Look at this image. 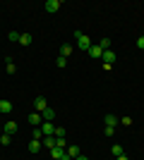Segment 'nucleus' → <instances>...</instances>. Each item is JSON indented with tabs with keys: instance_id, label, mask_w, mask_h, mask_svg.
Wrapping results in <instances>:
<instances>
[{
	"instance_id": "1",
	"label": "nucleus",
	"mask_w": 144,
	"mask_h": 160,
	"mask_svg": "<svg viewBox=\"0 0 144 160\" xmlns=\"http://www.w3.org/2000/svg\"><path fill=\"white\" fill-rule=\"evenodd\" d=\"M75 38H77V48H82V50H89V48H91V38L87 36V33L75 31Z\"/></svg>"
},
{
	"instance_id": "2",
	"label": "nucleus",
	"mask_w": 144,
	"mask_h": 160,
	"mask_svg": "<svg viewBox=\"0 0 144 160\" xmlns=\"http://www.w3.org/2000/svg\"><path fill=\"white\" fill-rule=\"evenodd\" d=\"M103 69H106V72H108L110 67H113V62H115V53H113V50H103Z\"/></svg>"
},
{
	"instance_id": "3",
	"label": "nucleus",
	"mask_w": 144,
	"mask_h": 160,
	"mask_svg": "<svg viewBox=\"0 0 144 160\" xmlns=\"http://www.w3.org/2000/svg\"><path fill=\"white\" fill-rule=\"evenodd\" d=\"M34 108H36V112H43V110L48 108V100L43 98V96H36L34 98Z\"/></svg>"
},
{
	"instance_id": "4",
	"label": "nucleus",
	"mask_w": 144,
	"mask_h": 160,
	"mask_svg": "<svg viewBox=\"0 0 144 160\" xmlns=\"http://www.w3.org/2000/svg\"><path fill=\"white\" fill-rule=\"evenodd\" d=\"M60 5H62V0H46V12H58L60 10Z\"/></svg>"
},
{
	"instance_id": "5",
	"label": "nucleus",
	"mask_w": 144,
	"mask_h": 160,
	"mask_svg": "<svg viewBox=\"0 0 144 160\" xmlns=\"http://www.w3.org/2000/svg\"><path fill=\"white\" fill-rule=\"evenodd\" d=\"M29 122H31V127H41V124H43L41 112H31V115H29Z\"/></svg>"
},
{
	"instance_id": "6",
	"label": "nucleus",
	"mask_w": 144,
	"mask_h": 160,
	"mask_svg": "<svg viewBox=\"0 0 144 160\" xmlns=\"http://www.w3.org/2000/svg\"><path fill=\"white\" fill-rule=\"evenodd\" d=\"M67 153L65 148H60V146H55V148H51V160H60L62 155Z\"/></svg>"
},
{
	"instance_id": "7",
	"label": "nucleus",
	"mask_w": 144,
	"mask_h": 160,
	"mask_svg": "<svg viewBox=\"0 0 144 160\" xmlns=\"http://www.w3.org/2000/svg\"><path fill=\"white\" fill-rule=\"evenodd\" d=\"M41 132H43V136H53V134H55L53 122H43V124H41Z\"/></svg>"
},
{
	"instance_id": "8",
	"label": "nucleus",
	"mask_w": 144,
	"mask_h": 160,
	"mask_svg": "<svg viewBox=\"0 0 144 160\" xmlns=\"http://www.w3.org/2000/svg\"><path fill=\"white\" fill-rule=\"evenodd\" d=\"M87 53H89L91 58H94V60H99V58H103V48H101V46H91L89 50H87Z\"/></svg>"
},
{
	"instance_id": "9",
	"label": "nucleus",
	"mask_w": 144,
	"mask_h": 160,
	"mask_svg": "<svg viewBox=\"0 0 144 160\" xmlns=\"http://www.w3.org/2000/svg\"><path fill=\"white\" fill-rule=\"evenodd\" d=\"M3 132L10 134V136H12V134H17V122H5V124H3Z\"/></svg>"
},
{
	"instance_id": "10",
	"label": "nucleus",
	"mask_w": 144,
	"mask_h": 160,
	"mask_svg": "<svg viewBox=\"0 0 144 160\" xmlns=\"http://www.w3.org/2000/svg\"><path fill=\"white\" fill-rule=\"evenodd\" d=\"M41 117H43V122H53V117H55V110H53L51 105H48L46 110L41 112Z\"/></svg>"
},
{
	"instance_id": "11",
	"label": "nucleus",
	"mask_w": 144,
	"mask_h": 160,
	"mask_svg": "<svg viewBox=\"0 0 144 160\" xmlns=\"http://www.w3.org/2000/svg\"><path fill=\"white\" fill-rule=\"evenodd\" d=\"M12 112V103L10 100H0V115H10Z\"/></svg>"
},
{
	"instance_id": "12",
	"label": "nucleus",
	"mask_w": 144,
	"mask_h": 160,
	"mask_svg": "<svg viewBox=\"0 0 144 160\" xmlns=\"http://www.w3.org/2000/svg\"><path fill=\"white\" fill-rule=\"evenodd\" d=\"M41 148H43V143H41V141H36V139H31V141H29V153H39Z\"/></svg>"
},
{
	"instance_id": "13",
	"label": "nucleus",
	"mask_w": 144,
	"mask_h": 160,
	"mask_svg": "<svg viewBox=\"0 0 144 160\" xmlns=\"http://www.w3.org/2000/svg\"><path fill=\"white\" fill-rule=\"evenodd\" d=\"M65 151H67V155H70V158H72V160L82 155V153H79V146H75V143H72V146H67V148H65Z\"/></svg>"
},
{
	"instance_id": "14",
	"label": "nucleus",
	"mask_w": 144,
	"mask_h": 160,
	"mask_svg": "<svg viewBox=\"0 0 144 160\" xmlns=\"http://www.w3.org/2000/svg\"><path fill=\"white\" fill-rule=\"evenodd\" d=\"M115 124H120V120H118L115 115H106V127H115Z\"/></svg>"
},
{
	"instance_id": "15",
	"label": "nucleus",
	"mask_w": 144,
	"mask_h": 160,
	"mask_svg": "<svg viewBox=\"0 0 144 160\" xmlns=\"http://www.w3.org/2000/svg\"><path fill=\"white\" fill-rule=\"evenodd\" d=\"M41 143L48 148V151H51V148H55V139H53V136H43V141H41Z\"/></svg>"
},
{
	"instance_id": "16",
	"label": "nucleus",
	"mask_w": 144,
	"mask_h": 160,
	"mask_svg": "<svg viewBox=\"0 0 144 160\" xmlns=\"http://www.w3.org/2000/svg\"><path fill=\"white\" fill-rule=\"evenodd\" d=\"M60 55H62V58H70V55H72V46H70V43H65V46L60 48Z\"/></svg>"
},
{
	"instance_id": "17",
	"label": "nucleus",
	"mask_w": 144,
	"mask_h": 160,
	"mask_svg": "<svg viewBox=\"0 0 144 160\" xmlns=\"http://www.w3.org/2000/svg\"><path fill=\"white\" fill-rule=\"evenodd\" d=\"M7 38L12 41V43H19V38H22V33H17V31H10V33H7Z\"/></svg>"
},
{
	"instance_id": "18",
	"label": "nucleus",
	"mask_w": 144,
	"mask_h": 160,
	"mask_svg": "<svg viewBox=\"0 0 144 160\" xmlns=\"http://www.w3.org/2000/svg\"><path fill=\"white\" fill-rule=\"evenodd\" d=\"M5 65H7V74H14V72H17V65H14V62L10 60V58H7V62H5Z\"/></svg>"
},
{
	"instance_id": "19",
	"label": "nucleus",
	"mask_w": 144,
	"mask_h": 160,
	"mask_svg": "<svg viewBox=\"0 0 144 160\" xmlns=\"http://www.w3.org/2000/svg\"><path fill=\"white\" fill-rule=\"evenodd\" d=\"M19 43H22V46H29V43H31V33H22Z\"/></svg>"
},
{
	"instance_id": "20",
	"label": "nucleus",
	"mask_w": 144,
	"mask_h": 160,
	"mask_svg": "<svg viewBox=\"0 0 144 160\" xmlns=\"http://www.w3.org/2000/svg\"><path fill=\"white\" fill-rule=\"evenodd\" d=\"M34 139H36V141H43V132H41V127H34Z\"/></svg>"
},
{
	"instance_id": "21",
	"label": "nucleus",
	"mask_w": 144,
	"mask_h": 160,
	"mask_svg": "<svg viewBox=\"0 0 144 160\" xmlns=\"http://www.w3.org/2000/svg\"><path fill=\"white\" fill-rule=\"evenodd\" d=\"M110 153L115 155V158H118V155H123V146H118V143H115V146L110 148Z\"/></svg>"
},
{
	"instance_id": "22",
	"label": "nucleus",
	"mask_w": 144,
	"mask_h": 160,
	"mask_svg": "<svg viewBox=\"0 0 144 160\" xmlns=\"http://www.w3.org/2000/svg\"><path fill=\"white\" fill-rule=\"evenodd\" d=\"M55 65L60 67V69H62V67H67V58H62V55H60V58H58V60H55Z\"/></svg>"
},
{
	"instance_id": "23",
	"label": "nucleus",
	"mask_w": 144,
	"mask_h": 160,
	"mask_svg": "<svg viewBox=\"0 0 144 160\" xmlns=\"http://www.w3.org/2000/svg\"><path fill=\"white\" fill-rule=\"evenodd\" d=\"M10 141H12V139H10V134H5V132L0 134V143H5V146H7V143H10Z\"/></svg>"
},
{
	"instance_id": "24",
	"label": "nucleus",
	"mask_w": 144,
	"mask_h": 160,
	"mask_svg": "<svg viewBox=\"0 0 144 160\" xmlns=\"http://www.w3.org/2000/svg\"><path fill=\"white\" fill-rule=\"evenodd\" d=\"M55 139H65V129L62 127H55Z\"/></svg>"
},
{
	"instance_id": "25",
	"label": "nucleus",
	"mask_w": 144,
	"mask_h": 160,
	"mask_svg": "<svg viewBox=\"0 0 144 160\" xmlns=\"http://www.w3.org/2000/svg\"><path fill=\"white\" fill-rule=\"evenodd\" d=\"M99 46H101L103 50H110V41H108V38H101V43H99Z\"/></svg>"
},
{
	"instance_id": "26",
	"label": "nucleus",
	"mask_w": 144,
	"mask_h": 160,
	"mask_svg": "<svg viewBox=\"0 0 144 160\" xmlns=\"http://www.w3.org/2000/svg\"><path fill=\"white\" fill-rule=\"evenodd\" d=\"M137 48H139V50H144V36H139V38H137Z\"/></svg>"
},
{
	"instance_id": "27",
	"label": "nucleus",
	"mask_w": 144,
	"mask_h": 160,
	"mask_svg": "<svg viewBox=\"0 0 144 160\" xmlns=\"http://www.w3.org/2000/svg\"><path fill=\"white\" fill-rule=\"evenodd\" d=\"M120 124H125V127H130V124H132V120H130V117H123V120H120Z\"/></svg>"
},
{
	"instance_id": "28",
	"label": "nucleus",
	"mask_w": 144,
	"mask_h": 160,
	"mask_svg": "<svg viewBox=\"0 0 144 160\" xmlns=\"http://www.w3.org/2000/svg\"><path fill=\"white\" fill-rule=\"evenodd\" d=\"M115 134V127H106V136H113Z\"/></svg>"
},
{
	"instance_id": "29",
	"label": "nucleus",
	"mask_w": 144,
	"mask_h": 160,
	"mask_svg": "<svg viewBox=\"0 0 144 160\" xmlns=\"http://www.w3.org/2000/svg\"><path fill=\"white\" fill-rule=\"evenodd\" d=\"M115 160H130V158H127V155H125V153H123V155H118V158H115Z\"/></svg>"
},
{
	"instance_id": "30",
	"label": "nucleus",
	"mask_w": 144,
	"mask_h": 160,
	"mask_svg": "<svg viewBox=\"0 0 144 160\" xmlns=\"http://www.w3.org/2000/svg\"><path fill=\"white\" fill-rule=\"evenodd\" d=\"M75 160H89V158H84V155H79V158H75Z\"/></svg>"
},
{
	"instance_id": "31",
	"label": "nucleus",
	"mask_w": 144,
	"mask_h": 160,
	"mask_svg": "<svg viewBox=\"0 0 144 160\" xmlns=\"http://www.w3.org/2000/svg\"><path fill=\"white\" fill-rule=\"evenodd\" d=\"M0 134H3V127H0Z\"/></svg>"
}]
</instances>
